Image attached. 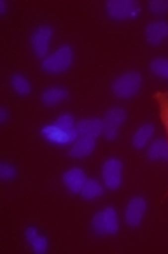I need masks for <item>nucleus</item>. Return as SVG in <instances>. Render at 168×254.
<instances>
[{"mask_svg":"<svg viewBox=\"0 0 168 254\" xmlns=\"http://www.w3.org/2000/svg\"><path fill=\"white\" fill-rule=\"evenodd\" d=\"M72 60H74V51L68 46H63L58 51H55L53 55H49L48 58H44L42 62V68L49 74H61L65 72L68 67L72 65Z\"/></svg>","mask_w":168,"mask_h":254,"instance_id":"obj_1","label":"nucleus"},{"mask_svg":"<svg viewBox=\"0 0 168 254\" xmlns=\"http://www.w3.org/2000/svg\"><path fill=\"white\" fill-rule=\"evenodd\" d=\"M140 84H142V77L138 72H126L112 82V91L119 98H130L140 90Z\"/></svg>","mask_w":168,"mask_h":254,"instance_id":"obj_2","label":"nucleus"},{"mask_svg":"<svg viewBox=\"0 0 168 254\" xmlns=\"http://www.w3.org/2000/svg\"><path fill=\"white\" fill-rule=\"evenodd\" d=\"M107 12L114 19L135 18L140 12V5L135 0H109Z\"/></svg>","mask_w":168,"mask_h":254,"instance_id":"obj_3","label":"nucleus"},{"mask_svg":"<svg viewBox=\"0 0 168 254\" xmlns=\"http://www.w3.org/2000/svg\"><path fill=\"white\" fill-rule=\"evenodd\" d=\"M102 176H104V183L111 190H117L121 186V176H123V163L116 158H111L104 163L102 168Z\"/></svg>","mask_w":168,"mask_h":254,"instance_id":"obj_4","label":"nucleus"},{"mask_svg":"<svg viewBox=\"0 0 168 254\" xmlns=\"http://www.w3.org/2000/svg\"><path fill=\"white\" fill-rule=\"evenodd\" d=\"M42 135H44L48 140H51V142L63 146V144H68V142H75L79 137V131H77V128L67 131V130L58 128L56 125H49V127L42 128Z\"/></svg>","mask_w":168,"mask_h":254,"instance_id":"obj_5","label":"nucleus"},{"mask_svg":"<svg viewBox=\"0 0 168 254\" xmlns=\"http://www.w3.org/2000/svg\"><path fill=\"white\" fill-rule=\"evenodd\" d=\"M144 214H146V200H144L142 196H135V198H131V202L128 203V207H126V214H124L126 223L135 228V226L140 224Z\"/></svg>","mask_w":168,"mask_h":254,"instance_id":"obj_6","label":"nucleus"},{"mask_svg":"<svg viewBox=\"0 0 168 254\" xmlns=\"http://www.w3.org/2000/svg\"><path fill=\"white\" fill-rule=\"evenodd\" d=\"M51 35H53L51 26H41V28L32 35V48H34L35 55L41 56V58H44L46 53H48Z\"/></svg>","mask_w":168,"mask_h":254,"instance_id":"obj_7","label":"nucleus"},{"mask_svg":"<svg viewBox=\"0 0 168 254\" xmlns=\"http://www.w3.org/2000/svg\"><path fill=\"white\" fill-rule=\"evenodd\" d=\"M86 176L82 172L81 168H70L63 174V183L72 193H81L84 184H86Z\"/></svg>","mask_w":168,"mask_h":254,"instance_id":"obj_8","label":"nucleus"},{"mask_svg":"<svg viewBox=\"0 0 168 254\" xmlns=\"http://www.w3.org/2000/svg\"><path fill=\"white\" fill-rule=\"evenodd\" d=\"M79 137H93L97 138L104 131V121L102 120H82L75 125Z\"/></svg>","mask_w":168,"mask_h":254,"instance_id":"obj_9","label":"nucleus"},{"mask_svg":"<svg viewBox=\"0 0 168 254\" xmlns=\"http://www.w3.org/2000/svg\"><path fill=\"white\" fill-rule=\"evenodd\" d=\"M95 149V138L93 137H79L70 149L72 158H86L93 153Z\"/></svg>","mask_w":168,"mask_h":254,"instance_id":"obj_10","label":"nucleus"},{"mask_svg":"<svg viewBox=\"0 0 168 254\" xmlns=\"http://www.w3.org/2000/svg\"><path fill=\"white\" fill-rule=\"evenodd\" d=\"M168 35V23L165 21H154L151 25H147L146 28V37L151 44H160L165 37Z\"/></svg>","mask_w":168,"mask_h":254,"instance_id":"obj_11","label":"nucleus"},{"mask_svg":"<svg viewBox=\"0 0 168 254\" xmlns=\"http://www.w3.org/2000/svg\"><path fill=\"white\" fill-rule=\"evenodd\" d=\"M68 97V91L65 88H49L42 93V102L46 105H56L63 102Z\"/></svg>","mask_w":168,"mask_h":254,"instance_id":"obj_12","label":"nucleus"},{"mask_svg":"<svg viewBox=\"0 0 168 254\" xmlns=\"http://www.w3.org/2000/svg\"><path fill=\"white\" fill-rule=\"evenodd\" d=\"M147 156H149V160H168V142L163 138H158L149 147Z\"/></svg>","mask_w":168,"mask_h":254,"instance_id":"obj_13","label":"nucleus"},{"mask_svg":"<svg viewBox=\"0 0 168 254\" xmlns=\"http://www.w3.org/2000/svg\"><path fill=\"white\" fill-rule=\"evenodd\" d=\"M104 212V228H105V235H112L116 233L117 228H119V223H117V214L112 207H107Z\"/></svg>","mask_w":168,"mask_h":254,"instance_id":"obj_14","label":"nucleus"},{"mask_svg":"<svg viewBox=\"0 0 168 254\" xmlns=\"http://www.w3.org/2000/svg\"><path fill=\"white\" fill-rule=\"evenodd\" d=\"M102 121H104V127L117 128L119 125H123L124 121H126V112H124L123 109H111Z\"/></svg>","mask_w":168,"mask_h":254,"instance_id":"obj_15","label":"nucleus"},{"mask_svg":"<svg viewBox=\"0 0 168 254\" xmlns=\"http://www.w3.org/2000/svg\"><path fill=\"white\" fill-rule=\"evenodd\" d=\"M153 133H154L153 125H144V127H140L137 130V133L133 135V146L137 147V149L144 147L147 142H149V138L153 137Z\"/></svg>","mask_w":168,"mask_h":254,"instance_id":"obj_16","label":"nucleus"},{"mask_svg":"<svg viewBox=\"0 0 168 254\" xmlns=\"http://www.w3.org/2000/svg\"><path fill=\"white\" fill-rule=\"evenodd\" d=\"M81 193L86 200H93V198H97V196H100V194L104 193V188H102V184H98L95 179H88Z\"/></svg>","mask_w":168,"mask_h":254,"instance_id":"obj_17","label":"nucleus"},{"mask_svg":"<svg viewBox=\"0 0 168 254\" xmlns=\"http://www.w3.org/2000/svg\"><path fill=\"white\" fill-rule=\"evenodd\" d=\"M154 98H156L158 105H160V118H161V121H163L165 131H167V135H168V93L160 91V93L154 95Z\"/></svg>","mask_w":168,"mask_h":254,"instance_id":"obj_18","label":"nucleus"},{"mask_svg":"<svg viewBox=\"0 0 168 254\" xmlns=\"http://www.w3.org/2000/svg\"><path fill=\"white\" fill-rule=\"evenodd\" d=\"M11 82H12V88H14V90L18 91L19 95H28L32 91L30 82L26 81L23 75H12Z\"/></svg>","mask_w":168,"mask_h":254,"instance_id":"obj_19","label":"nucleus"},{"mask_svg":"<svg viewBox=\"0 0 168 254\" xmlns=\"http://www.w3.org/2000/svg\"><path fill=\"white\" fill-rule=\"evenodd\" d=\"M151 70L160 75V77L168 79V60L167 58H156V60L151 64Z\"/></svg>","mask_w":168,"mask_h":254,"instance_id":"obj_20","label":"nucleus"},{"mask_svg":"<svg viewBox=\"0 0 168 254\" xmlns=\"http://www.w3.org/2000/svg\"><path fill=\"white\" fill-rule=\"evenodd\" d=\"M56 127L58 128H61V130H74L75 128V121H74V118L70 116V114H61L58 120H56Z\"/></svg>","mask_w":168,"mask_h":254,"instance_id":"obj_21","label":"nucleus"},{"mask_svg":"<svg viewBox=\"0 0 168 254\" xmlns=\"http://www.w3.org/2000/svg\"><path fill=\"white\" fill-rule=\"evenodd\" d=\"M149 9L154 14H165L168 11V0H153L149 2Z\"/></svg>","mask_w":168,"mask_h":254,"instance_id":"obj_22","label":"nucleus"},{"mask_svg":"<svg viewBox=\"0 0 168 254\" xmlns=\"http://www.w3.org/2000/svg\"><path fill=\"white\" fill-rule=\"evenodd\" d=\"M32 249L37 254H44L48 251V240H46V237L37 235V239L32 240Z\"/></svg>","mask_w":168,"mask_h":254,"instance_id":"obj_23","label":"nucleus"},{"mask_svg":"<svg viewBox=\"0 0 168 254\" xmlns=\"http://www.w3.org/2000/svg\"><path fill=\"white\" fill-rule=\"evenodd\" d=\"M0 177H2L4 181L14 179V177H16V168L11 167V165H7V163H2V165H0Z\"/></svg>","mask_w":168,"mask_h":254,"instance_id":"obj_24","label":"nucleus"},{"mask_svg":"<svg viewBox=\"0 0 168 254\" xmlns=\"http://www.w3.org/2000/svg\"><path fill=\"white\" fill-rule=\"evenodd\" d=\"M91 224H93L95 233H98V235H105V228H104V212H98L97 216L93 217Z\"/></svg>","mask_w":168,"mask_h":254,"instance_id":"obj_25","label":"nucleus"},{"mask_svg":"<svg viewBox=\"0 0 168 254\" xmlns=\"http://www.w3.org/2000/svg\"><path fill=\"white\" fill-rule=\"evenodd\" d=\"M102 133L105 135V138L112 140V138L117 137V128H114V127H104V131H102Z\"/></svg>","mask_w":168,"mask_h":254,"instance_id":"obj_26","label":"nucleus"},{"mask_svg":"<svg viewBox=\"0 0 168 254\" xmlns=\"http://www.w3.org/2000/svg\"><path fill=\"white\" fill-rule=\"evenodd\" d=\"M37 239V230L34 228V226H30V228L26 230V240L32 244V240H35Z\"/></svg>","mask_w":168,"mask_h":254,"instance_id":"obj_27","label":"nucleus"},{"mask_svg":"<svg viewBox=\"0 0 168 254\" xmlns=\"http://www.w3.org/2000/svg\"><path fill=\"white\" fill-rule=\"evenodd\" d=\"M5 120H7V111L2 109V111H0V121H5Z\"/></svg>","mask_w":168,"mask_h":254,"instance_id":"obj_28","label":"nucleus"},{"mask_svg":"<svg viewBox=\"0 0 168 254\" xmlns=\"http://www.w3.org/2000/svg\"><path fill=\"white\" fill-rule=\"evenodd\" d=\"M0 11L5 12V2H0Z\"/></svg>","mask_w":168,"mask_h":254,"instance_id":"obj_29","label":"nucleus"}]
</instances>
